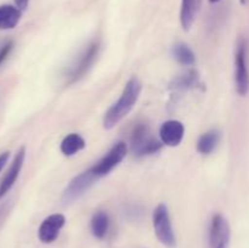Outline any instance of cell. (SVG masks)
I'll list each match as a JSON object with an SVG mask.
<instances>
[{
  "instance_id": "obj_2",
  "label": "cell",
  "mask_w": 249,
  "mask_h": 248,
  "mask_svg": "<svg viewBox=\"0 0 249 248\" xmlns=\"http://www.w3.org/2000/svg\"><path fill=\"white\" fill-rule=\"evenodd\" d=\"M162 141L151 136L150 126L145 122H139L130 133V147L138 158L157 153L162 148Z\"/></svg>"
},
{
  "instance_id": "obj_3",
  "label": "cell",
  "mask_w": 249,
  "mask_h": 248,
  "mask_svg": "<svg viewBox=\"0 0 249 248\" xmlns=\"http://www.w3.org/2000/svg\"><path fill=\"white\" fill-rule=\"evenodd\" d=\"M100 50H101V43L99 40L91 41L83 50V53L75 58L74 62L68 68V72L66 74L67 84H74L88 74V72L91 70L94 63L96 62L100 55Z\"/></svg>"
},
{
  "instance_id": "obj_21",
  "label": "cell",
  "mask_w": 249,
  "mask_h": 248,
  "mask_svg": "<svg viewBox=\"0 0 249 248\" xmlns=\"http://www.w3.org/2000/svg\"><path fill=\"white\" fill-rule=\"evenodd\" d=\"M28 2H29V0H15V4H16V6L18 7L21 11H23V10L27 9V6H28Z\"/></svg>"
},
{
  "instance_id": "obj_18",
  "label": "cell",
  "mask_w": 249,
  "mask_h": 248,
  "mask_svg": "<svg viewBox=\"0 0 249 248\" xmlns=\"http://www.w3.org/2000/svg\"><path fill=\"white\" fill-rule=\"evenodd\" d=\"M173 55L175 60L184 66H192L196 62V55L187 44L178 43L173 48Z\"/></svg>"
},
{
  "instance_id": "obj_8",
  "label": "cell",
  "mask_w": 249,
  "mask_h": 248,
  "mask_svg": "<svg viewBox=\"0 0 249 248\" xmlns=\"http://www.w3.org/2000/svg\"><path fill=\"white\" fill-rule=\"evenodd\" d=\"M208 240L211 248H229L230 247L231 230L229 221L221 214H215L212 218L209 225Z\"/></svg>"
},
{
  "instance_id": "obj_15",
  "label": "cell",
  "mask_w": 249,
  "mask_h": 248,
  "mask_svg": "<svg viewBox=\"0 0 249 248\" xmlns=\"http://www.w3.org/2000/svg\"><path fill=\"white\" fill-rule=\"evenodd\" d=\"M220 139L221 134L216 129L206 131V133L199 136L198 141H197V151L201 155H211L218 147Z\"/></svg>"
},
{
  "instance_id": "obj_11",
  "label": "cell",
  "mask_w": 249,
  "mask_h": 248,
  "mask_svg": "<svg viewBox=\"0 0 249 248\" xmlns=\"http://www.w3.org/2000/svg\"><path fill=\"white\" fill-rule=\"evenodd\" d=\"M185 135L184 124L177 119L165 121L160 128V138L163 145L175 147L181 143Z\"/></svg>"
},
{
  "instance_id": "obj_14",
  "label": "cell",
  "mask_w": 249,
  "mask_h": 248,
  "mask_svg": "<svg viewBox=\"0 0 249 248\" xmlns=\"http://www.w3.org/2000/svg\"><path fill=\"white\" fill-rule=\"evenodd\" d=\"M22 11L10 4L0 5V29H12L18 24Z\"/></svg>"
},
{
  "instance_id": "obj_7",
  "label": "cell",
  "mask_w": 249,
  "mask_h": 248,
  "mask_svg": "<svg viewBox=\"0 0 249 248\" xmlns=\"http://www.w3.org/2000/svg\"><path fill=\"white\" fill-rule=\"evenodd\" d=\"M99 177L92 172L91 168L78 174L77 177H74L71 180L70 184L67 185V187L63 191L62 201L65 203H72V202H74L75 199L83 196L95 184V181Z\"/></svg>"
},
{
  "instance_id": "obj_1",
  "label": "cell",
  "mask_w": 249,
  "mask_h": 248,
  "mask_svg": "<svg viewBox=\"0 0 249 248\" xmlns=\"http://www.w3.org/2000/svg\"><path fill=\"white\" fill-rule=\"evenodd\" d=\"M142 84L138 77H131L126 82L121 97L109 107L104 116V128L112 129L133 109L140 97Z\"/></svg>"
},
{
  "instance_id": "obj_22",
  "label": "cell",
  "mask_w": 249,
  "mask_h": 248,
  "mask_svg": "<svg viewBox=\"0 0 249 248\" xmlns=\"http://www.w3.org/2000/svg\"><path fill=\"white\" fill-rule=\"evenodd\" d=\"M5 212H6V204H2V206H0V221H1L2 216H4Z\"/></svg>"
},
{
  "instance_id": "obj_23",
  "label": "cell",
  "mask_w": 249,
  "mask_h": 248,
  "mask_svg": "<svg viewBox=\"0 0 249 248\" xmlns=\"http://www.w3.org/2000/svg\"><path fill=\"white\" fill-rule=\"evenodd\" d=\"M240 2H241V4H242V5H246V4H247V2H248V0H240Z\"/></svg>"
},
{
  "instance_id": "obj_12",
  "label": "cell",
  "mask_w": 249,
  "mask_h": 248,
  "mask_svg": "<svg viewBox=\"0 0 249 248\" xmlns=\"http://www.w3.org/2000/svg\"><path fill=\"white\" fill-rule=\"evenodd\" d=\"M202 0H181L180 6V23L184 31H190L201 9Z\"/></svg>"
},
{
  "instance_id": "obj_6",
  "label": "cell",
  "mask_w": 249,
  "mask_h": 248,
  "mask_svg": "<svg viewBox=\"0 0 249 248\" xmlns=\"http://www.w3.org/2000/svg\"><path fill=\"white\" fill-rule=\"evenodd\" d=\"M128 152V146L124 141H118L111 147V150L99 160L95 165H92V172L96 174L97 177H106L112 172L119 163L125 158Z\"/></svg>"
},
{
  "instance_id": "obj_13",
  "label": "cell",
  "mask_w": 249,
  "mask_h": 248,
  "mask_svg": "<svg viewBox=\"0 0 249 248\" xmlns=\"http://www.w3.org/2000/svg\"><path fill=\"white\" fill-rule=\"evenodd\" d=\"M199 85V73L196 70H189L182 74L177 75L170 82L169 89L175 92H182L194 89Z\"/></svg>"
},
{
  "instance_id": "obj_10",
  "label": "cell",
  "mask_w": 249,
  "mask_h": 248,
  "mask_svg": "<svg viewBox=\"0 0 249 248\" xmlns=\"http://www.w3.org/2000/svg\"><path fill=\"white\" fill-rule=\"evenodd\" d=\"M24 159H26V147L22 146V147L17 151L16 156H15L14 160H12L7 173L5 174V177H2L1 181H0V199H1L15 185L17 177H19V173H21L22 168H23Z\"/></svg>"
},
{
  "instance_id": "obj_4",
  "label": "cell",
  "mask_w": 249,
  "mask_h": 248,
  "mask_svg": "<svg viewBox=\"0 0 249 248\" xmlns=\"http://www.w3.org/2000/svg\"><path fill=\"white\" fill-rule=\"evenodd\" d=\"M152 223L155 233L160 242L167 248H175L177 237H175L174 229L170 220L169 209L167 204L160 203L156 207L152 214Z\"/></svg>"
},
{
  "instance_id": "obj_16",
  "label": "cell",
  "mask_w": 249,
  "mask_h": 248,
  "mask_svg": "<svg viewBox=\"0 0 249 248\" xmlns=\"http://www.w3.org/2000/svg\"><path fill=\"white\" fill-rule=\"evenodd\" d=\"M109 229V216L106 212L97 211L92 215L91 221H90V230L94 237L102 240L106 237Z\"/></svg>"
},
{
  "instance_id": "obj_9",
  "label": "cell",
  "mask_w": 249,
  "mask_h": 248,
  "mask_svg": "<svg viewBox=\"0 0 249 248\" xmlns=\"http://www.w3.org/2000/svg\"><path fill=\"white\" fill-rule=\"evenodd\" d=\"M66 224V218L63 214L56 213L51 214L48 218L41 221L40 226L38 229V237L41 243H53L57 240L60 231Z\"/></svg>"
},
{
  "instance_id": "obj_17",
  "label": "cell",
  "mask_w": 249,
  "mask_h": 248,
  "mask_svg": "<svg viewBox=\"0 0 249 248\" xmlns=\"http://www.w3.org/2000/svg\"><path fill=\"white\" fill-rule=\"evenodd\" d=\"M85 147V140L77 133L68 134L65 136L60 146L61 152L65 156H73Z\"/></svg>"
},
{
  "instance_id": "obj_19",
  "label": "cell",
  "mask_w": 249,
  "mask_h": 248,
  "mask_svg": "<svg viewBox=\"0 0 249 248\" xmlns=\"http://www.w3.org/2000/svg\"><path fill=\"white\" fill-rule=\"evenodd\" d=\"M12 49H14V41L12 40H7L0 46V66L7 60L9 55L11 53Z\"/></svg>"
},
{
  "instance_id": "obj_5",
  "label": "cell",
  "mask_w": 249,
  "mask_h": 248,
  "mask_svg": "<svg viewBox=\"0 0 249 248\" xmlns=\"http://www.w3.org/2000/svg\"><path fill=\"white\" fill-rule=\"evenodd\" d=\"M235 84L236 91L241 96L249 92V67H248V41L240 38L235 53Z\"/></svg>"
},
{
  "instance_id": "obj_24",
  "label": "cell",
  "mask_w": 249,
  "mask_h": 248,
  "mask_svg": "<svg viewBox=\"0 0 249 248\" xmlns=\"http://www.w3.org/2000/svg\"><path fill=\"white\" fill-rule=\"evenodd\" d=\"M220 0H209V2H212V4H215V2H219Z\"/></svg>"
},
{
  "instance_id": "obj_20",
  "label": "cell",
  "mask_w": 249,
  "mask_h": 248,
  "mask_svg": "<svg viewBox=\"0 0 249 248\" xmlns=\"http://www.w3.org/2000/svg\"><path fill=\"white\" fill-rule=\"evenodd\" d=\"M9 158H10V152H9V151H5V152L0 153V172H1L2 168L5 167V164H6V163H7Z\"/></svg>"
}]
</instances>
